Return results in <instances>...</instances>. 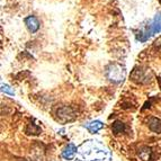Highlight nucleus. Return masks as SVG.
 I'll return each instance as SVG.
<instances>
[{
	"label": "nucleus",
	"mask_w": 161,
	"mask_h": 161,
	"mask_svg": "<svg viewBox=\"0 0 161 161\" xmlns=\"http://www.w3.org/2000/svg\"><path fill=\"white\" fill-rule=\"evenodd\" d=\"M139 157L143 161H149L151 158V150L148 147H143L139 150Z\"/></svg>",
	"instance_id": "11"
},
{
	"label": "nucleus",
	"mask_w": 161,
	"mask_h": 161,
	"mask_svg": "<svg viewBox=\"0 0 161 161\" xmlns=\"http://www.w3.org/2000/svg\"><path fill=\"white\" fill-rule=\"evenodd\" d=\"M77 152H78V149L75 144L72 143H69V144L63 149L62 151V157L65 159V160H73L75 157L77 156Z\"/></svg>",
	"instance_id": "7"
},
{
	"label": "nucleus",
	"mask_w": 161,
	"mask_h": 161,
	"mask_svg": "<svg viewBox=\"0 0 161 161\" xmlns=\"http://www.w3.org/2000/svg\"><path fill=\"white\" fill-rule=\"evenodd\" d=\"M26 133L27 134H40L41 133V129L34 123H30L26 129Z\"/></svg>",
	"instance_id": "12"
},
{
	"label": "nucleus",
	"mask_w": 161,
	"mask_h": 161,
	"mask_svg": "<svg viewBox=\"0 0 161 161\" xmlns=\"http://www.w3.org/2000/svg\"><path fill=\"white\" fill-rule=\"evenodd\" d=\"M106 77L112 82H121V81H123L124 77H125V70L119 64L113 63V64H109L106 68Z\"/></svg>",
	"instance_id": "3"
},
{
	"label": "nucleus",
	"mask_w": 161,
	"mask_h": 161,
	"mask_svg": "<svg viewBox=\"0 0 161 161\" xmlns=\"http://www.w3.org/2000/svg\"><path fill=\"white\" fill-rule=\"evenodd\" d=\"M126 126H125V124L121 121H115L112 125V131H113L114 134H121L125 131Z\"/></svg>",
	"instance_id": "10"
},
{
	"label": "nucleus",
	"mask_w": 161,
	"mask_h": 161,
	"mask_svg": "<svg viewBox=\"0 0 161 161\" xmlns=\"http://www.w3.org/2000/svg\"><path fill=\"white\" fill-rule=\"evenodd\" d=\"M25 25H26L27 30L30 31L32 34L36 33L38 30H40V22H38V19L34 16V15H30V16H27L25 18Z\"/></svg>",
	"instance_id": "6"
},
{
	"label": "nucleus",
	"mask_w": 161,
	"mask_h": 161,
	"mask_svg": "<svg viewBox=\"0 0 161 161\" xmlns=\"http://www.w3.org/2000/svg\"><path fill=\"white\" fill-rule=\"evenodd\" d=\"M86 127L90 133L95 134V133H97V132L100 131V130L104 127V124H103L100 121H92V122H90V123L87 124Z\"/></svg>",
	"instance_id": "9"
},
{
	"label": "nucleus",
	"mask_w": 161,
	"mask_h": 161,
	"mask_svg": "<svg viewBox=\"0 0 161 161\" xmlns=\"http://www.w3.org/2000/svg\"><path fill=\"white\" fill-rule=\"evenodd\" d=\"M79 161H110V152L99 141L89 140L78 148Z\"/></svg>",
	"instance_id": "1"
},
{
	"label": "nucleus",
	"mask_w": 161,
	"mask_h": 161,
	"mask_svg": "<svg viewBox=\"0 0 161 161\" xmlns=\"http://www.w3.org/2000/svg\"><path fill=\"white\" fill-rule=\"evenodd\" d=\"M131 78L132 80L137 83H148L151 80V75L148 69L137 68V69H134V71L132 72Z\"/></svg>",
	"instance_id": "5"
},
{
	"label": "nucleus",
	"mask_w": 161,
	"mask_h": 161,
	"mask_svg": "<svg viewBox=\"0 0 161 161\" xmlns=\"http://www.w3.org/2000/svg\"><path fill=\"white\" fill-rule=\"evenodd\" d=\"M157 33H161V13L157 14L153 22L147 27V30L140 33V35H137L136 37L140 42H145L147 40H149V37Z\"/></svg>",
	"instance_id": "2"
},
{
	"label": "nucleus",
	"mask_w": 161,
	"mask_h": 161,
	"mask_svg": "<svg viewBox=\"0 0 161 161\" xmlns=\"http://www.w3.org/2000/svg\"><path fill=\"white\" fill-rule=\"evenodd\" d=\"M1 92H5V94L9 95V96H15V92H14V89L11 88L9 85H6V83H3L1 85Z\"/></svg>",
	"instance_id": "13"
},
{
	"label": "nucleus",
	"mask_w": 161,
	"mask_h": 161,
	"mask_svg": "<svg viewBox=\"0 0 161 161\" xmlns=\"http://www.w3.org/2000/svg\"><path fill=\"white\" fill-rule=\"evenodd\" d=\"M57 119L61 123H67V122H72L75 117H77V114H75V109L70 106H61L57 109Z\"/></svg>",
	"instance_id": "4"
},
{
	"label": "nucleus",
	"mask_w": 161,
	"mask_h": 161,
	"mask_svg": "<svg viewBox=\"0 0 161 161\" xmlns=\"http://www.w3.org/2000/svg\"><path fill=\"white\" fill-rule=\"evenodd\" d=\"M148 126L152 132L160 134L161 133V119L157 117H150L148 121Z\"/></svg>",
	"instance_id": "8"
}]
</instances>
